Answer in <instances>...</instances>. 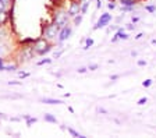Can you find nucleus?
<instances>
[{"instance_id":"obj_1","label":"nucleus","mask_w":156,"mask_h":138,"mask_svg":"<svg viewBox=\"0 0 156 138\" xmlns=\"http://www.w3.org/2000/svg\"><path fill=\"white\" fill-rule=\"evenodd\" d=\"M53 46H55V43H50L43 36H39V38L35 39V42L32 43V50L35 52L36 56H46L48 53L52 52Z\"/></svg>"},{"instance_id":"obj_2","label":"nucleus","mask_w":156,"mask_h":138,"mask_svg":"<svg viewBox=\"0 0 156 138\" xmlns=\"http://www.w3.org/2000/svg\"><path fill=\"white\" fill-rule=\"evenodd\" d=\"M17 63L21 64V63H28L36 57L35 52L32 50V46H21L18 48V52H17Z\"/></svg>"},{"instance_id":"obj_3","label":"nucleus","mask_w":156,"mask_h":138,"mask_svg":"<svg viewBox=\"0 0 156 138\" xmlns=\"http://www.w3.org/2000/svg\"><path fill=\"white\" fill-rule=\"evenodd\" d=\"M70 16L67 14V10H56L55 11V14H53V24H55V27H56V30L57 31H60L63 28L64 25H67L68 23H70Z\"/></svg>"},{"instance_id":"obj_4","label":"nucleus","mask_w":156,"mask_h":138,"mask_svg":"<svg viewBox=\"0 0 156 138\" xmlns=\"http://www.w3.org/2000/svg\"><path fill=\"white\" fill-rule=\"evenodd\" d=\"M57 35H58V31L56 30L53 21L52 23H46L45 25L42 27V36L46 41H49L50 43H56V41H57Z\"/></svg>"},{"instance_id":"obj_5","label":"nucleus","mask_w":156,"mask_h":138,"mask_svg":"<svg viewBox=\"0 0 156 138\" xmlns=\"http://www.w3.org/2000/svg\"><path fill=\"white\" fill-rule=\"evenodd\" d=\"M71 34H73V25L68 23L67 25H64L62 30L58 31V35H57V41H56V43H57L60 48H63V43H64L71 36Z\"/></svg>"},{"instance_id":"obj_6","label":"nucleus","mask_w":156,"mask_h":138,"mask_svg":"<svg viewBox=\"0 0 156 138\" xmlns=\"http://www.w3.org/2000/svg\"><path fill=\"white\" fill-rule=\"evenodd\" d=\"M112 20H113V16H112L110 13H103V14H101L99 20H98V21H96V24L94 25V31L102 30V28L107 27L109 24L112 23Z\"/></svg>"},{"instance_id":"obj_7","label":"nucleus","mask_w":156,"mask_h":138,"mask_svg":"<svg viewBox=\"0 0 156 138\" xmlns=\"http://www.w3.org/2000/svg\"><path fill=\"white\" fill-rule=\"evenodd\" d=\"M80 13H81V3L78 0H73L71 3H70V7L67 9V14L70 16V18H74Z\"/></svg>"},{"instance_id":"obj_8","label":"nucleus","mask_w":156,"mask_h":138,"mask_svg":"<svg viewBox=\"0 0 156 138\" xmlns=\"http://www.w3.org/2000/svg\"><path fill=\"white\" fill-rule=\"evenodd\" d=\"M41 102L46 103V105H64L63 99H56V98H42Z\"/></svg>"},{"instance_id":"obj_9","label":"nucleus","mask_w":156,"mask_h":138,"mask_svg":"<svg viewBox=\"0 0 156 138\" xmlns=\"http://www.w3.org/2000/svg\"><path fill=\"white\" fill-rule=\"evenodd\" d=\"M21 119H24V120H25L27 127H31L32 124H35V123L38 122V119H36V117H32L31 115H24V116H21Z\"/></svg>"},{"instance_id":"obj_10","label":"nucleus","mask_w":156,"mask_h":138,"mask_svg":"<svg viewBox=\"0 0 156 138\" xmlns=\"http://www.w3.org/2000/svg\"><path fill=\"white\" fill-rule=\"evenodd\" d=\"M43 120H45L46 123H50V124H57V119H56L55 115H52V113H45L43 115Z\"/></svg>"},{"instance_id":"obj_11","label":"nucleus","mask_w":156,"mask_h":138,"mask_svg":"<svg viewBox=\"0 0 156 138\" xmlns=\"http://www.w3.org/2000/svg\"><path fill=\"white\" fill-rule=\"evenodd\" d=\"M82 18H84V14H77V16L74 17V18H71L73 20V27H80L82 23Z\"/></svg>"},{"instance_id":"obj_12","label":"nucleus","mask_w":156,"mask_h":138,"mask_svg":"<svg viewBox=\"0 0 156 138\" xmlns=\"http://www.w3.org/2000/svg\"><path fill=\"white\" fill-rule=\"evenodd\" d=\"M67 131H68V134L73 135V137H75V138H85L81 133H78L77 130H74L73 127H67Z\"/></svg>"},{"instance_id":"obj_13","label":"nucleus","mask_w":156,"mask_h":138,"mask_svg":"<svg viewBox=\"0 0 156 138\" xmlns=\"http://www.w3.org/2000/svg\"><path fill=\"white\" fill-rule=\"evenodd\" d=\"M94 43H95V41L92 39V38H87V39H85V43H84V48H82V49H84V50L91 49L92 46H94Z\"/></svg>"},{"instance_id":"obj_14","label":"nucleus","mask_w":156,"mask_h":138,"mask_svg":"<svg viewBox=\"0 0 156 138\" xmlns=\"http://www.w3.org/2000/svg\"><path fill=\"white\" fill-rule=\"evenodd\" d=\"M18 69V63H10V64H6V67H4V71H16V70Z\"/></svg>"},{"instance_id":"obj_15","label":"nucleus","mask_w":156,"mask_h":138,"mask_svg":"<svg viewBox=\"0 0 156 138\" xmlns=\"http://www.w3.org/2000/svg\"><path fill=\"white\" fill-rule=\"evenodd\" d=\"M121 6H130V7H135L136 6V0H120Z\"/></svg>"},{"instance_id":"obj_16","label":"nucleus","mask_w":156,"mask_h":138,"mask_svg":"<svg viewBox=\"0 0 156 138\" xmlns=\"http://www.w3.org/2000/svg\"><path fill=\"white\" fill-rule=\"evenodd\" d=\"M35 42V38H25V39L21 41V46H32V43Z\"/></svg>"},{"instance_id":"obj_17","label":"nucleus","mask_w":156,"mask_h":138,"mask_svg":"<svg viewBox=\"0 0 156 138\" xmlns=\"http://www.w3.org/2000/svg\"><path fill=\"white\" fill-rule=\"evenodd\" d=\"M52 62H53V57L52 59H50V57H45V59L36 62V66H45V64H50Z\"/></svg>"},{"instance_id":"obj_18","label":"nucleus","mask_w":156,"mask_h":138,"mask_svg":"<svg viewBox=\"0 0 156 138\" xmlns=\"http://www.w3.org/2000/svg\"><path fill=\"white\" fill-rule=\"evenodd\" d=\"M88 7H89V2H87V0H82L81 3V14H87L88 13Z\"/></svg>"},{"instance_id":"obj_19","label":"nucleus","mask_w":156,"mask_h":138,"mask_svg":"<svg viewBox=\"0 0 156 138\" xmlns=\"http://www.w3.org/2000/svg\"><path fill=\"white\" fill-rule=\"evenodd\" d=\"M145 11H148L149 14L156 13V6H155V4H146V6H145Z\"/></svg>"},{"instance_id":"obj_20","label":"nucleus","mask_w":156,"mask_h":138,"mask_svg":"<svg viewBox=\"0 0 156 138\" xmlns=\"http://www.w3.org/2000/svg\"><path fill=\"white\" fill-rule=\"evenodd\" d=\"M63 55H64V49H60V50H57V52L53 53V59H60Z\"/></svg>"},{"instance_id":"obj_21","label":"nucleus","mask_w":156,"mask_h":138,"mask_svg":"<svg viewBox=\"0 0 156 138\" xmlns=\"http://www.w3.org/2000/svg\"><path fill=\"white\" fill-rule=\"evenodd\" d=\"M134 11V7H130V6H121V14L123 13H131Z\"/></svg>"},{"instance_id":"obj_22","label":"nucleus","mask_w":156,"mask_h":138,"mask_svg":"<svg viewBox=\"0 0 156 138\" xmlns=\"http://www.w3.org/2000/svg\"><path fill=\"white\" fill-rule=\"evenodd\" d=\"M153 84V80H151V78H148V80H145V81L142 82V87L144 88H149L151 85Z\"/></svg>"},{"instance_id":"obj_23","label":"nucleus","mask_w":156,"mask_h":138,"mask_svg":"<svg viewBox=\"0 0 156 138\" xmlns=\"http://www.w3.org/2000/svg\"><path fill=\"white\" fill-rule=\"evenodd\" d=\"M99 69V64L98 63H92V64H89L88 66V71H95V70Z\"/></svg>"},{"instance_id":"obj_24","label":"nucleus","mask_w":156,"mask_h":138,"mask_svg":"<svg viewBox=\"0 0 156 138\" xmlns=\"http://www.w3.org/2000/svg\"><path fill=\"white\" fill-rule=\"evenodd\" d=\"M146 102H148V98H146V96H142V98H140L138 101H136V105L142 106V105H145Z\"/></svg>"},{"instance_id":"obj_25","label":"nucleus","mask_w":156,"mask_h":138,"mask_svg":"<svg viewBox=\"0 0 156 138\" xmlns=\"http://www.w3.org/2000/svg\"><path fill=\"white\" fill-rule=\"evenodd\" d=\"M4 67H6V62H4L3 56H0V71H4Z\"/></svg>"},{"instance_id":"obj_26","label":"nucleus","mask_w":156,"mask_h":138,"mask_svg":"<svg viewBox=\"0 0 156 138\" xmlns=\"http://www.w3.org/2000/svg\"><path fill=\"white\" fill-rule=\"evenodd\" d=\"M107 9H109V10H114V9H116V3H114V0H110V2L107 3Z\"/></svg>"},{"instance_id":"obj_27","label":"nucleus","mask_w":156,"mask_h":138,"mask_svg":"<svg viewBox=\"0 0 156 138\" xmlns=\"http://www.w3.org/2000/svg\"><path fill=\"white\" fill-rule=\"evenodd\" d=\"M128 38H130V36H128V34H127L126 31L120 34V41H127V39H128Z\"/></svg>"},{"instance_id":"obj_28","label":"nucleus","mask_w":156,"mask_h":138,"mask_svg":"<svg viewBox=\"0 0 156 138\" xmlns=\"http://www.w3.org/2000/svg\"><path fill=\"white\" fill-rule=\"evenodd\" d=\"M9 85H14V87H20V85H23V82L21 81H9Z\"/></svg>"},{"instance_id":"obj_29","label":"nucleus","mask_w":156,"mask_h":138,"mask_svg":"<svg viewBox=\"0 0 156 138\" xmlns=\"http://www.w3.org/2000/svg\"><path fill=\"white\" fill-rule=\"evenodd\" d=\"M135 24L134 23H130V24H127L126 25V30H128V31H133V30H135Z\"/></svg>"},{"instance_id":"obj_30","label":"nucleus","mask_w":156,"mask_h":138,"mask_svg":"<svg viewBox=\"0 0 156 138\" xmlns=\"http://www.w3.org/2000/svg\"><path fill=\"white\" fill-rule=\"evenodd\" d=\"M136 64H138V66H140V67H145L146 64H148V63H146V60L140 59V60H138V62H136Z\"/></svg>"},{"instance_id":"obj_31","label":"nucleus","mask_w":156,"mask_h":138,"mask_svg":"<svg viewBox=\"0 0 156 138\" xmlns=\"http://www.w3.org/2000/svg\"><path fill=\"white\" fill-rule=\"evenodd\" d=\"M87 71H88V67H80V69H77L78 74H85Z\"/></svg>"},{"instance_id":"obj_32","label":"nucleus","mask_w":156,"mask_h":138,"mask_svg":"<svg viewBox=\"0 0 156 138\" xmlns=\"http://www.w3.org/2000/svg\"><path fill=\"white\" fill-rule=\"evenodd\" d=\"M6 99H20V98H23L21 95H6L4 96Z\"/></svg>"},{"instance_id":"obj_33","label":"nucleus","mask_w":156,"mask_h":138,"mask_svg":"<svg viewBox=\"0 0 156 138\" xmlns=\"http://www.w3.org/2000/svg\"><path fill=\"white\" fill-rule=\"evenodd\" d=\"M18 74H20V77H21V78H27V77H29V73H24V71H20Z\"/></svg>"},{"instance_id":"obj_34","label":"nucleus","mask_w":156,"mask_h":138,"mask_svg":"<svg viewBox=\"0 0 156 138\" xmlns=\"http://www.w3.org/2000/svg\"><path fill=\"white\" fill-rule=\"evenodd\" d=\"M138 21H140V17H134L133 16V18H131V23H134V24H136V23H138Z\"/></svg>"},{"instance_id":"obj_35","label":"nucleus","mask_w":156,"mask_h":138,"mask_svg":"<svg viewBox=\"0 0 156 138\" xmlns=\"http://www.w3.org/2000/svg\"><path fill=\"white\" fill-rule=\"evenodd\" d=\"M142 36H144V34H142V32H140V34H136V35L134 36V39H135V41H138V39H141Z\"/></svg>"},{"instance_id":"obj_36","label":"nucleus","mask_w":156,"mask_h":138,"mask_svg":"<svg viewBox=\"0 0 156 138\" xmlns=\"http://www.w3.org/2000/svg\"><path fill=\"white\" fill-rule=\"evenodd\" d=\"M98 112L103 113V115H107V110H106V109H103V108H98Z\"/></svg>"},{"instance_id":"obj_37","label":"nucleus","mask_w":156,"mask_h":138,"mask_svg":"<svg viewBox=\"0 0 156 138\" xmlns=\"http://www.w3.org/2000/svg\"><path fill=\"white\" fill-rule=\"evenodd\" d=\"M9 120H11V122H20V120H23L21 117H9Z\"/></svg>"},{"instance_id":"obj_38","label":"nucleus","mask_w":156,"mask_h":138,"mask_svg":"<svg viewBox=\"0 0 156 138\" xmlns=\"http://www.w3.org/2000/svg\"><path fill=\"white\" fill-rule=\"evenodd\" d=\"M119 78H120V76H119V74H114V76H112V77H110L112 81H116V80H119Z\"/></svg>"},{"instance_id":"obj_39","label":"nucleus","mask_w":156,"mask_h":138,"mask_svg":"<svg viewBox=\"0 0 156 138\" xmlns=\"http://www.w3.org/2000/svg\"><path fill=\"white\" fill-rule=\"evenodd\" d=\"M117 28H119V27H117V25H110V27H109V30H107V31H117Z\"/></svg>"},{"instance_id":"obj_40","label":"nucleus","mask_w":156,"mask_h":138,"mask_svg":"<svg viewBox=\"0 0 156 138\" xmlns=\"http://www.w3.org/2000/svg\"><path fill=\"white\" fill-rule=\"evenodd\" d=\"M102 7V0H96V9H101Z\"/></svg>"},{"instance_id":"obj_41","label":"nucleus","mask_w":156,"mask_h":138,"mask_svg":"<svg viewBox=\"0 0 156 138\" xmlns=\"http://www.w3.org/2000/svg\"><path fill=\"white\" fill-rule=\"evenodd\" d=\"M0 119H3V120H9V117H7L4 113H2V112H0Z\"/></svg>"},{"instance_id":"obj_42","label":"nucleus","mask_w":156,"mask_h":138,"mask_svg":"<svg viewBox=\"0 0 156 138\" xmlns=\"http://www.w3.org/2000/svg\"><path fill=\"white\" fill-rule=\"evenodd\" d=\"M136 55H138V53H136L135 50H133V52H131V56H133V57H136Z\"/></svg>"},{"instance_id":"obj_43","label":"nucleus","mask_w":156,"mask_h":138,"mask_svg":"<svg viewBox=\"0 0 156 138\" xmlns=\"http://www.w3.org/2000/svg\"><path fill=\"white\" fill-rule=\"evenodd\" d=\"M68 112H70V113H74V109H73L71 106H68Z\"/></svg>"},{"instance_id":"obj_44","label":"nucleus","mask_w":156,"mask_h":138,"mask_svg":"<svg viewBox=\"0 0 156 138\" xmlns=\"http://www.w3.org/2000/svg\"><path fill=\"white\" fill-rule=\"evenodd\" d=\"M68 96H71V94H70V92H66V94H64V98H68Z\"/></svg>"},{"instance_id":"obj_45","label":"nucleus","mask_w":156,"mask_h":138,"mask_svg":"<svg viewBox=\"0 0 156 138\" xmlns=\"http://www.w3.org/2000/svg\"><path fill=\"white\" fill-rule=\"evenodd\" d=\"M151 43H152V45H156V39H152L151 41Z\"/></svg>"},{"instance_id":"obj_46","label":"nucleus","mask_w":156,"mask_h":138,"mask_svg":"<svg viewBox=\"0 0 156 138\" xmlns=\"http://www.w3.org/2000/svg\"><path fill=\"white\" fill-rule=\"evenodd\" d=\"M2 25H3V24H2V23H0V27H2Z\"/></svg>"}]
</instances>
